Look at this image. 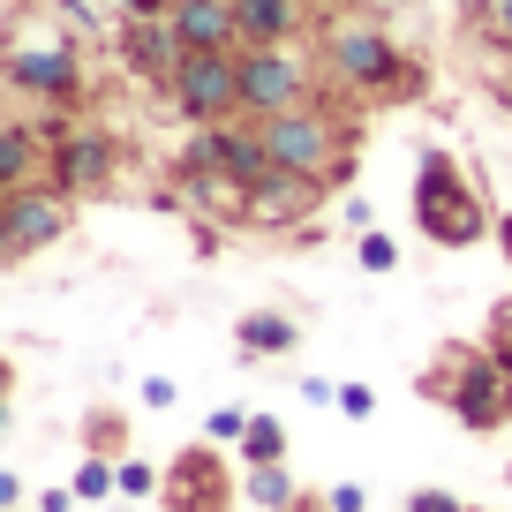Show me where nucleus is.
I'll list each match as a JSON object with an SVG mask.
<instances>
[{
    "instance_id": "f257e3e1",
    "label": "nucleus",
    "mask_w": 512,
    "mask_h": 512,
    "mask_svg": "<svg viewBox=\"0 0 512 512\" xmlns=\"http://www.w3.org/2000/svg\"><path fill=\"white\" fill-rule=\"evenodd\" d=\"M324 76L339 91L369 98V106H422L430 98V68L384 31V23H324Z\"/></svg>"
},
{
    "instance_id": "f03ea898",
    "label": "nucleus",
    "mask_w": 512,
    "mask_h": 512,
    "mask_svg": "<svg viewBox=\"0 0 512 512\" xmlns=\"http://www.w3.org/2000/svg\"><path fill=\"white\" fill-rule=\"evenodd\" d=\"M415 392L430 407H452V422L475 437H497L512 422V369L490 347H467V339H452V347H437V362H422Z\"/></svg>"
},
{
    "instance_id": "7ed1b4c3",
    "label": "nucleus",
    "mask_w": 512,
    "mask_h": 512,
    "mask_svg": "<svg viewBox=\"0 0 512 512\" xmlns=\"http://www.w3.org/2000/svg\"><path fill=\"white\" fill-rule=\"evenodd\" d=\"M407 204H415V226H422L430 249H475V241H490V226H497V211L482 204L475 174H467L445 144H430L415 159V189H407Z\"/></svg>"
},
{
    "instance_id": "20e7f679",
    "label": "nucleus",
    "mask_w": 512,
    "mask_h": 512,
    "mask_svg": "<svg viewBox=\"0 0 512 512\" xmlns=\"http://www.w3.org/2000/svg\"><path fill=\"white\" fill-rule=\"evenodd\" d=\"M0 83H8V91H23L31 106H46L53 121H68V113L91 98L83 46H76L68 31H16L8 46H0Z\"/></svg>"
},
{
    "instance_id": "39448f33",
    "label": "nucleus",
    "mask_w": 512,
    "mask_h": 512,
    "mask_svg": "<svg viewBox=\"0 0 512 512\" xmlns=\"http://www.w3.org/2000/svg\"><path fill=\"white\" fill-rule=\"evenodd\" d=\"M256 136H264V159H272L279 174H302V181H324L347 151H362V121L332 113L324 98H317V106H294V113L256 121Z\"/></svg>"
},
{
    "instance_id": "423d86ee",
    "label": "nucleus",
    "mask_w": 512,
    "mask_h": 512,
    "mask_svg": "<svg viewBox=\"0 0 512 512\" xmlns=\"http://www.w3.org/2000/svg\"><path fill=\"white\" fill-rule=\"evenodd\" d=\"M121 174V136L106 121H53L46 128V181H61L68 196H106Z\"/></svg>"
},
{
    "instance_id": "0eeeda50",
    "label": "nucleus",
    "mask_w": 512,
    "mask_h": 512,
    "mask_svg": "<svg viewBox=\"0 0 512 512\" xmlns=\"http://www.w3.org/2000/svg\"><path fill=\"white\" fill-rule=\"evenodd\" d=\"M234 505H241V475H234V460H226V445L196 437V445H181L174 460H166L159 512H234Z\"/></svg>"
},
{
    "instance_id": "6e6552de",
    "label": "nucleus",
    "mask_w": 512,
    "mask_h": 512,
    "mask_svg": "<svg viewBox=\"0 0 512 512\" xmlns=\"http://www.w3.org/2000/svg\"><path fill=\"white\" fill-rule=\"evenodd\" d=\"M166 106L189 128L249 121V113H241V53H181L174 83H166Z\"/></svg>"
},
{
    "instance_id": "1a4fd4ad",
    "label": "nucleus",
    "mask_w": 512,
    "mask_h": 512,
    "mask_svg": "<svg viewBox=\"0 0 512 512\" xmlns=\"http://www.w3.org/2000/svg\"><path fill=\"white\" fill-rule=\"evenodd\" d=\"M294 106H317V68L294 46H241V113L272 121Z\"/></svg>"
},
{
    "instance_id": "9d476101",
    "label": "nucleus",
    "mask_w": 512,
    "mask_h": 512,
    "mask_svg": "<svg viewBox=\"0 0 512 512\" xmlns=\"http://www.w3.org/2000/svg\"><path fill=\"white\" fill-rule=\"evenodd\" d=\"M8 204V234H16V264L38 249H53V241H68V226H76V196L61 189V181H23L16 196H0Z\"/></svg>"
},
{
    "instance_id": "9b49d317",
    "label": "nucleus",
    "mask_w": 512,
    "mask_h": 512,
    "mask_svg": "<svg viewBox=\"0 0 512 512\" xmlns=\"http://www.w3.org/2000/svg\"><path fill=\"white\" fill-rule=\"evenodd\" d=\"M317 204H324V189H317V181L279 174V166H272V174H264L249 196H241V219H249V226H264V234H279V226H302Z\"/></svg>"
},
{
    "instance_id": "f8f14e48",
    "label": "nucleus",
    "mask_w": 512,
    "mask_h": 512,
    "mask_svg": "<svg viewBox=\"0 0 512 512\" xmlns=\"http://www.w3.org/2000/svg\"><path fill=\"white\" fill-rule=\"evenodd\" d=\"M181 38H174V23L166 16H136V23H121V68L128 76H144L151 91H166L174 83V68H181Z\"/></svg>"
},
{
    "instance_id": "ddd939ff",
    "label": "nucleus",
    "mask_w": 512,
    "mask_h": 512,
    "mask_svg": "<svg viewBox=\"0 0 512 512\" xmlns=\"http://www.w3.org/2000/svg\"><path fill=\"white\" fill-rule=\"evenodd\" d=\"M174 38L189 53H241V31H234V0H174L166 8Z\"/></svg>"
},
{
    "instance_id": "4468645a",
    "label": "nucleus",
    "mask_w": 512,
    "mask_h": 512,
    "mask_svg": "<svg viewBox=\"0 0 512 512\" xmlns=\"http://www.w3.org/2000/svg\"><path fill=\"white\" fill-rule=\"evenodd\" d=\"M302 347V317L287 309H241L234 317V354L241 362H279V354Z\"/></svg>"
},
{
    "instance_id": "2eb2a0df",
    "label": "nucleus",
    "mask_w": 512,
    "mask_h": 512,
    "mask_svg": "<svg viewBox=\"0 0 512 512\" xmlns=\"http://www.w3.org/2000/svg\"><path fill=\"white\" fill-rule=\"evenodd\" d=\"M309 23V0H234L241 46H294Z\"/></svg>"
},
{
    "instance_id": "dca6fc26",
    "label": "nucleus",
    "mask_w": 512,
    "mask_h": 512,
    "mask_svg": "<svg viewBox=\"0 0 512 512\" xmlns=\"http://www.w3.org/2000/svg\"><path fill=\"white\" fill-rule=\"evenodd\" d=\"M46 174V128L38 121H0V196Z\"/></svg>"
},
{
    "instance_id": "f3484780",
    "label": "nucleus",
    "mask_w": 512,
    "mask_h": 512,
    "mask_svg": "<svg viewBox=\"0 0 512 512\" xmlns=\"http://www.w3.org/2000/svg\"><path fill=\"white\" fill-rule=\"evenodd\" d=\"M294 490H302V482L287 475V460H272V467H249V475H241V497H249L256 512H287V505H294Z\"/></svg>"
},
{
    "instance_id": "a211bd4d",
    "label": "nucleus",
    "mask_w": 512,
    "mask_h": 512,
    "mask_svg": "<svg viewBox=\"0 0 512 512\" xmlns=\"http://www.w3.org/2000/svg\"><path fill=\"white\" fill-rule=\"evenodd\" d=\"M241 467H272V460H287V422L279 415H249V430H241Z\"/></svg>"
},
{
    "instance_id": "6ab92c4d",
    "label": "nucleus",
    "mask_w": 512,
    "mask_h": 512,
    "mask_svg": "<svg viewBox=\"0 0 512 512\" xmlns=\"http://www.w3.org/2000/svg\"><path fill=\"white\" fill-rule=\"evenodd\" d=\"M83 452H106V460H121V452H128V415H121V407L83 415Z\"/></svg>"
},
{
    "instance_id": "aec40b11",
    "label": "nucleus",
    "mask_w": 512,
    "mask_h": 512,
    "mask_svg": "<svg viewBox=\"0 0 512 512\" xmlns=\"http://www.w3.org/2000/svg\"><path fill=\"white\" fill-rule=\"evenodd\" d=\"M68 490H76L83 505H106V497H121V490H113V460H106V452H83V460H76V482H68Z\"/></svg>"
},
{
    "instance_id": "412c9836",
    "label": "nucleus",
    "mask_w": 512,
    "mask_h": 512,
    "mask_svg": "<svg viewBox=\"0 0 512 512\" xmlns=\"http://www.w3.org/2000/svg\"><path fill=\"white\" fill-rule=\"evenodd\" d=\"M354 264H362V272H377V279H392V272H400V241L377 234V226H362V234H354Z\"/></svg>"
},
{
    "instance_id": "4be33fe9",
    "label": "nucleus",
    "mask_w": 512,
    "mask_h": 512,
    "mask_svg": "<svg viewBox=\"0 0 512 512\" xmlns=\"http://www.w3.org/2000/svg\"><path fill=\"white\" fill-rule=\"evenodd\" d=\"M467 23L482 46H512V0H467Z\"/></svg>"
},
{
    "instance_id": "5701e85b",
    "label": "nucleus",
    "mask_w": 512,
    "mask_h": 512,
    "mask_svg": "<svg viewBox=\"0 0 512 512\" xmlns=\"http://www.w3.org/2000/svg\"><path fill=\"white\" fill-rule=\"evenodd\" d=\"M159 475H166V467L136 460V452H121V460H113V490H121V497H159Z\"/></svg>"
},
{
    "instance_id": "b1692460",
    "label": "nucleus",
    "mask_w": 512,
    "mask_h": 512,
    "mask_svg": "<svg viewBox=\"0 0 512 512\" xmlns=\"http://www.w3.org/2000/svg\"><path fill=\"white\" fill-rule=\"evenodd\" d=\"M241 430H249V407H211V415H204L211 445H241Z\"/></svg>"
},
{
    "instance_id": "393cba45",
    "label": "nucleus",
    "mask_w": 512,
    "mask_h": 512,
    "mask_svg": "<svg viewBox=\"0 0 512 512\" xmlns=\"http://www.w3.org/2000/svg\"><path fill=\"white\" fill-rule=\"evenodd\" d=\"M482 347H490L497 362L512 369V302H497V309H490V339H482Z\"/></svg>"
},
{
    "instance_id": "a878e982",
    "label": "nucleus",
    "mask_w": 512,
    "mask_h": 512,
    "mask_svg": "<svg viewBox=\"0 0 512 512\" xmlns=\"http://www.w3.org/2000/svg\"><path fill=\"white\" fill-rule=\"evenodd\" d=\"M339 415H347V422H369V415H377V392H369V384H339Z\"/></svg>"
},
{
    "instance_id": "bb28decb",
    "label": "nucleus",
    "mask_w": 512,
    "mask_h": 512,
    "mask_svg": "<svg viewBox=\"0 0 512 512\" xmlns=\"http://www.w3.org/2000/svg\"><path fill=\"white\" fill-rule=\"evenodd\" d=\"M407 512H467L452 490H437V482H422V490H407Z\"/></svg>"
},
{
    "instance_id": "cd10ccee",
    "label": "nucleus",
    "mask_w": 512,
    "mask_h": 512,
    "mask_svg": "<svg viewBox=\"0 0 512 512\" xmlns=\"http://www.w3.org/2000/svg\"><path fill=\"white\" fill-rule=\"evenodd\" d=\"M324 505H332V512H369V490H362V482H332Z\"/></svg>"
},
{
    "instance_id": "c85d7f7f",
    "label": "nucleus",
    "mask_w": 512,
    "mask_h": 512,
    "mask_svg": "<svg viewBox=\"0 0 512 512\" xmlns=\"http://www.w3.org/2000/svg\"><path fill=\"white\" fill-rule=\"evenodd\" d=\"M174 400H181L174 377H144V407H151V415H159V407H174Z\"/></svg>"
},
{
    "instance_id": "c756f323",
    "label": "nucleus",
    "mask_w": 512,
    "mask_h": 512,
    "mask_svg": "<svg viewBox=\"0 0 512 512\" xmlns=\"http://www.w3.org/2000/svg\"><path fill=\"white\" fill-rule=\"evenodd\" d=\"M113 8H121V23H136V16H166L174 0H113Z\"/></svg>"
},
{
    "instance_id": "7c9ffc66",
    "label": "nucleus",
    "mask_w": 512,
    "mask_h": 512,
    "mask_svg": "<svg viewBox=\"0 0 512 512\" xmlns=\"http://www.w3.org/2000/svg\"><path fill=\"white\" fill-rule=\"evenodd\" d=\"M302 400H309V407H332V400H339V384H324V377H302Z\"/></svg>"
},
{
    "instance_id": "2f4dec72",
    "label": "nucleus",
    "mask_w": 512,
    "mask_h": 512,
    "mask_svg": "<svg viewBox=\"0 0 512 512\" xmlns=\"http://www.w3.org/2000/svg\"><path fill=\"white\" fill-rule=\"evenodd\" d=\"M23 505V475H8V467H0V512H16Z\"/></svg>"
},
{
    "instance_id": "473e14b6",
    "label": "nucleus",
    "mask_w": 512,
    "mask_h": 512,
    "mask_svg": "<svg viewBox=\"0 0 512 512\" xmlns=\"http://www.w3.org/2000/svg\"><path fill=\"white\" fill-rule=\"evenodd\" d=\"M38 512H76V490H38Z\"/></svg>"
},
{
    "instance_id": "72a5a7b5",
    "label": "nucleus",
    "mask_w": 512,
    "mask_h": 512,
    "mask_svg": "<svg viewBox=\"0 0 512 512\" xmlns=\"http://www.w3.org/2000/svg\"><path fill=\"white\" fill-rule=\"evenodd\" d=\"M490 241L505 249V264H512V211H497V226H490Z\"/></svg>"
},
{
    "instance_id": "f704fd0d",
    "label": "nucleus",
    "mask_w": 512,
    "mask_h": 512,
    "mask_svg": "<svg viewBox=\"0 0 512 512\" xmlns=\"http://www.w3.org/2000/svg\"><path fill=\"white\" fill-rule=\"evenodd\" d=\"M287 512H332V505H324V490H294V505Z\"/></svg>"
},
{
    "instance_id": "c9c22d12",
    "label": "nucleus",
    "mask_w": 512,
    "mask_h": 512,
    "mask_svg": "<svg viewBox=\"0 0 512 512\" xmlns=\"http://www.w3.org/2000/svg\"><path fill=\"white\" fill-rule=\"evenodd\" d=\"M0 264H16V234H8V204H0Z\"/></svg>"
},
{
    "instance_id": "e433bc0d",
    "label": "nucleus",
    "mask_w": 512,
    "mask_h": 512,
    "mask_svg": "<svg viewBox=\"0 0 512 512\" xmlns=\"http://www.w3.org/2000/svg\"><path fill=\"white\" fill-rule=\"evenodd\" d=\"M0 400H16V362L0 354Z\"/></svg>"
},
{
    "instance_id": "4c0bfd02",
    "label": "nucleus",
    "mask_w": 512,
    "mask_h": 512,
    "mask_svg": "<svg viewBox=\"0 0 512 512\" xmlns=\"http://www.w3.org/2000/svg\"><path fill=\"white\" fill-rule=\"evenodd\" d=\"M347 8H362V16H384V8H392V0H347Z\"/></svg>"
},
{
    "instance_id": "58836bf2",
    "label": "nucleus",
    "mask_w": 512,
    "mask_h": 512,
    "mask_svg": "<svg viewBox=\"0 0 512 512\" xmlns=\"http://www.w3.org/2000/svg\"><path fill=\"white\" fill-rule=\"evenodd\" d=\"M8 407H16V400H0V437H8Z\"/></svg>"
},
{
    "instance_id": "ea45409f",
    "label": "nucleus",
    "mask_w": 512,
    "mask_h": 512,
    "mask_svg": "<svg viewBox=\"0 0 512 512\" xmlns=\"http://www.w3.org/2000/svg\"><path fill=\"white\" fill-rule=\"evenodd\" d=\"M505 437H512V422H505Z\"/></svg>"
},
{
    "instance_id": "a19ab883",
    "label": "nucleus",
    "mask_w": 512,
    "mask_h": 512,
    "mask_svg": "<svg viewBox=\"0 0 512 512\" xmlns=\"http://www.w3.org/2000/svg\"><path fill=\"white\" fill-rule=\"evenodd\" d=\"M467 512H482V505H467Z\"/></svg>"
}]
</instances>
